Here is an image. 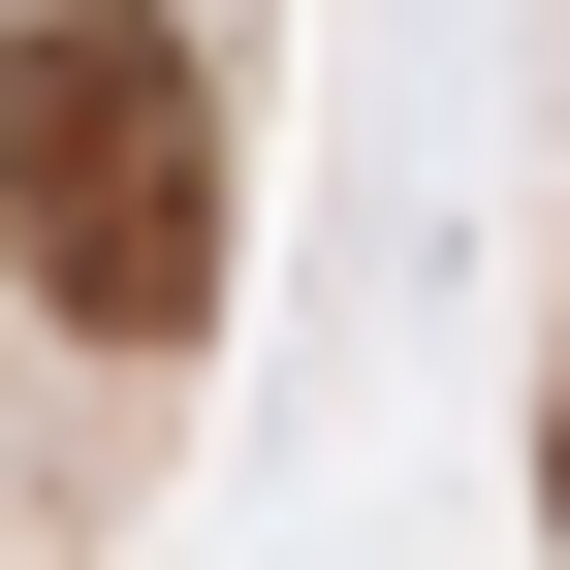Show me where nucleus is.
I'll return each instance as SVG.
<instances>
[{"label": "nucleus", "instance_id": "obj_2", "mask_svg": "<svg viewBox=\"0 0 570 570\" xmlns=\"http://www.w3.org/2000/svg\"><path fill=\"white\" fill-rule=\"evenodd\" d=\"M539 508H570V412H539Z\"/></svg>", "mask_w": 570, "mask_h": 570}, {"label": "nucleus", "instance_id": "obj_1", "mask_svg": "<svg viewBox=\"0 0 570 570\" xmlns=\"http://www.w3.org/2000/svg\"><path fill=\"white\" fill-rule=\"evenodd\" d=\"M0 285L63 348H190L223 317V63L159 0H32L0 32Z\"/></svg>", "mask_w": 570, "mask_h": 570}]
</instances>
